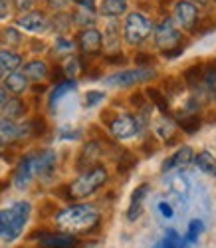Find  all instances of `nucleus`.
I'll list each match as a JSON object with an SVG mask.
<instances>
[{
	"instance_id": "nucleus-1",
	"label": "nucleus",
	"mask_w": 216,
	"mask_h": 248,
	"mask_svg": "<svg viewBox=\"0 0 216 248\" xmlns=\"http://www.w3.org/2000/svg\"><path fill=\"white\" fill-rule=\"evenodd\" d=\"M54 222L62 232L68 234H88L99 224V211L93 204H72L54 215Z\"/></svg>"
},
{
	"instance_id": "nucleus-2",
	"label": "nucleus",
	"mask_w": 216,
	"mask_h": 248,
	"mask_svg": "<svg viewBox=\"0 0 216 248\" xmlns=\"http://www.w3.org/2000/svg\"><path fill=\"white\" fill-rule=\"evenodd\" d=\"M32 206L26 201H18L8 209L0 211V236H4V240L12 242L22 234L24 226L30 218Z\"/></svg>"
},
{
	"instance_id": "nucleus-3",
	"label": "nucleus",
	"mask_w": 216,
	"mask_h": 248,
	"mask_svg": "<svg viewBox=\"0 0 216 248\" xmlns=\"http://www.w3.org/2000/svg\"><path fill=\"white\" fill-rule=\"evenodd\" d=\"M105 183H107V169L103 167V165H95V167L83 171L74 183H70L68 197L74 199V201L88 199L93 193H97Z\"/></svg>"
},
{
	"instance_id": "nucleus-4",
	"label": "nucleus",
	"mask_w": 216,
	"mask_h": 248,
	"mask_svg": "<svg viewBox=\"0 0 216 248\" xmlns=\"http://www.w3.org/2000/svg\"><path fill=\"white\" fill-rule=\"evenodd\" d=\"M153 32V22L139 12H131L123 24V38L129 46H139Z\"/></svg>"
},
{
	"instance_id": "nucleus-5",
	"label": "nucleus",
	"mask_w": 216,
	"mask_h": 248,
	"mask_svg": "<svg viewBox=\"0 0 216 248\" xmlns=\"http://www.w3.org/2000/svg\"><path fill=\"white\" fill-rule=\"evenodd\" d=\"M155 32V44L163 50V52H170L177 48H185L183 46V34L177 28V24L172 22L170 18H165L159 22L157 28H153Z\"/></svg>"
},
{
	"instance_id": "nucleus-6",
	"label": "nucleus",
	"mask_w": 216,
	"mask_h": 248,
	"mask_svg": "<svg viewBox=\"0 0 216 248\" xmlns=\"http://www.w3.org/2000/svg\"><path fill=\"white\" fill-rule=\"evenodd\" d=\"M151 78H155L153 68H133V70H123L117 72L109 78H105V86H113V88H131L143 81H149Z\"/></svg>"
},
{
	"instance_id": "nucleus-7",
	"label": "nucleus",
	"mask_w": 216,
	"mask_h": 248,
	"mask_svg": "<svg viewBox=\"0 0 216 248\" xmlns=\"http://www.w3.org/2000/svg\"><path fill=\"white\" fill-rule=\"evenodd\" d=\"M107 125H109V129H111V135L115 139H119V141L131 139V137L139 135V131H141V121L135 115H131V113L113 115Z\"/></svg>"
},
{
	"instance_id": "nucleus-8",
	"label": "nucleus",
	"mask_w": 216,
	"mask_h": 248,
	"mask_svg": "<svg viewBox=\"0 0 216 248\" xmlns=\"http://www.w3.org/2000/svg\"><path fill=\"white\" fill-rule=\"evenodd\" d=\"M172 16H175L172 22H177V26L186 32H194L199 26V8L190 0H179V2H175Z\"/></svg>"
},
{
	"instance_id": "nucleus-9",
	"label": "nucleus",
	"mask_w": 216,
	"mask_h": 248,
	"mask_svg": "<svg viewBox=\"0 0 216 248\" xmlns=\"http://www.w3.org/2000/svg\"><path fill=\"white\" fill-rule=\"evenodd\" d=\"M30 137L28 123H14L10 119H0V143L2 145H10L20 139Z\"/></svg>"
},
{
	"instance_id": "nucleus-10",
	"label": "nucleus",
	"mask_w": 216,
	"mask_h": 248,
	"mask_svg": "<svg viewBox=\"0 0 216 248\" xmlns=\"http://www.w3.org/2000/svg\"><path fill=\"white\" fill-rule=\"evenodd\" d=\"M32 157V167H34V177H40V179H46L54 173L56 169V153L52 149H46V151H40V153H30Z\"/></svg>"
},
{
	"instance_id": "nucleus-11",
	"label": "nucleus",
	"mask_w": 216,
	"mask_h": 248,
	"mask_svg": "<svg viewBox=\"0 0 216 248\" xmlns=\"http://www.w3.org/2000/svg\"><path fill=\"white\" fill-rule=\"evenodd\" d=\"M77 46L83 54H88V56L99 54L101 48H103V36L97 28H85L77 34Z\"/></svg>"
},
{
	"instance_id": "nucleus-12",
	"label": "nucleus",
	"mask_w": 216,
	"mask_h": 248,
	"mask_svg": "<svg viewBox=\"0 0 216 248\" xmlns=\"http://www.w3.org/2000/svg\"><path fill=\"white\" fill-rule=\"evenodd\" d=\"M77 236L68 232H42L38 246L40 248H77Z\"/></svg>"
},
{
	"instance_id": "nucleus-13",
	"label": "nucleus",
	"mask_w": 216,
	"mask_h": 248,
	"mask_svg": "<svg viewBox=\"0 0 216 248\" xmlns=\"http://www.w3.org/2000/svg\"><path fill=\"white\" fill-rule=\"evenodd\" d=\"M20 28H24L26 32H32V34H42V32H46L50 28V20L42 14V12H26L18 18V22H16Z\"/></svg>"
},
{
	"instance_id": "nucleus-14",
	"label": "nucleus",
	"mask_w": 216,
	"mask_h": 248,
	"mask_svg": "<svg viewBox=\"0 0 216 248\" xmlns=\"http://www.w3.org/2000/svg\"><path fill=\"white\" fill-rule=\"evenodd\" d=\"M192 161H194V149L190 145H183L163 163V173H169L172 169H183L186 165H190Z\"/></svg>"
},
{
	"instance_id": "nucleus-15",
	"label": "nucleus",
	"mask_w": 216,
	"mask_h": 248,
	"mask_svg": "<svg viewBox=\"0 0 216 248\" xmlns=\"http://www.w3.org/2000/svg\"><path fill=\"white\" fill-rule=\"evenodd\" d=\"M34 167H32V157L26 155L22 161L18 163V167L14 171V187L20 189V191H24L28 189V185L34 181Z\"/></svg>"
},
{
	"instance_id": "nucleus-16",
	"label": "nucleus",
	"mask_w": 216,
	"mask_h": 248,
	"mask_svg": "<svg viewBox=\"0 0 216 248\" xmlns=\"http://www.w3.org/2000/svg\"><path fill=\"white\" fill-rule=\"evenodd\" d=\"M99 155H101V147L97 145L95 141L85 143L83 149H81V153H79V157H77V163H76L77 169H79V171H88V169L95 167Z\"/></svg>"
},
{
	"instance_id": "nucleus-17",
	"label": "nucleus",
	"mask_w": 216,
	"mask_h": 248,
	"mask_svg": "<svg viewBox=\"0 0 216 248\" xmlns=\"http://www.w3.org/2000/svg\"><path fill=\"white\" fill-rule=\"evenodd\" d=\"M147 195H149V185H147V183L139 185V187L133 191L131 202H129V209H127V220L133 222V220H137V218L141 217V213H143V202H145Z\"/></svg>"
},
{
	"instance_id": "nucleus-18",
	"label": "nucleus",
	"mask_w": 216,
	"mask_h": 248,
	"mask_svg": "<svg viewBox=\"0 0 216 248\" xmlns=\"http://www.w3.org/2000/svg\"><path fill=\"white\" fill-rule=\"evenodd\" d=\"M24 113H26V103L20 97H6L2 108H0V115H2V119H10V121L24 117Z\"/></svg>"
},
{
	"instance_id": "nucleus-19",
	"label": "nucleus",
	"mask_w": 216,
	"mask_h": 248,
	"mask_svg": "<svg viewBox=\"0 0 216 248\" xmlns=\"http://www.w3.org/2000/svg\"><path fill=\"white\" fill-rule=\"evenodd\" d=\"M26 88H28V79H26V76L22 72H10L4 78V90L10 92V93H14L16 97L20 93H24Z\"/></svg>"
},
{
	"instance_id": "nucleus-20",
	"label": "nucleus",
	"mask_w": 216,
	"mask_h": 248,
	"mask_svg": "<svg viewBox=\"0 0 216 248\" xmlns=\"http://www.w3.org/2000/svg\"><path fill=\"white\" fill-rule=\"evenodd\" d=\"M127 12V0H103L99 4V14L103 18H119Z\"/></svg>"
},
{
	"instance_id": "nucleus-21",
	"label": "nucleus",
	"mask_w": 216,
	"mask_h": 248,
	"mask_svg": "<svg viewBox=\"0 0 216 248\" xmlns=\"http://www.w3.org/2000/svg\"><path fill=\"white\" fill-rule=\"evenodd\" d=\"M194 165L199 167V171L216 177V157L208 151H201V153H194Z\"/></svg>"
},
{
	"instance_id": "nucleus-22",
	"label": "nucleus",
	"mask_w": 216,
	"mask_h": 248,
	"mask_svg": "<svg viewBox=\"0 0 216 248\" xmlns=\"http://www.w3.org/2000/svg\"><path fill=\"white\" fill-rule=\"evenodd\" d=\"M22 74L26 76L28 81H40V79H44L48 76V66L44 64V62H40V60H32L24 66Z\"/></svg>"
},
{
	"instance_id": "nucleus-23",
	"label": "nucleus",
	"mask_w": 216,
	"mask_h": 248,
	"mask_svg": "<svg viewBox=\"0 0 216 248\" xmlns=\"http://www.w3.org/2000/svg\"><path fill=\"white\" fill-rule=\"evenodd\" d=\"M72 90H76V81L74 79H63V81H60V84H56V88L50 92V108L56 109L58 101L62 97H66Z\"/></svg>"
},
{
	"instance_id": "nucleus-24",
	"label": "nucleus",
	"mask_w": 216,
	"mask_h": 248,
	"mask_svg": "<svg viewBox=\"0 0 216 248\" xmlns=\"http://www.w3.org/2000/svg\"><path fill=\"white\" fill-rule=\"evenodd\" d=\"M169 191L175 195L177 199H186L188 193H190V185H188L186 177H183V175L170 177V179H169Z\"/></svg>"
},
{
	"instance_id": "nucleus-25",
	"label": "nucleus",
	"mask_w": 216,
	"mask_h": 248,
	"mask_svg": "<svg viewBox=\"0 0 216 248\" xmlns=\"http://www.w3.org/2000/svg\"><path fill=\"white\" fill-rule=\"evenodd\" d=\"M0 66L4 72H16L22 66V56L12 50H0Z\"/></svg>"
},
{
	"instance_id": "nucleus-26",
	"label": "nucleus",
	"mask_w": 216,
	"mask_h": 248,
	"mask_svg": "<svg viewBox=\"0 0 216 248\" xmlns=\"http://www.w3.org/2000/svg\"><path fill=\"white\" fill-rule=\"evenodd\" d=\"M145 97H149L151 101H153V106L163 113V115H169V101H167V95L157 90V88H149L145 92Z\"/></svg>"
},
{
	"instance_id": "nucleus-27",
	"label": "nucleus",
	"mask_w": 216,
	"mask_h": 248,
	"mask_svg": "<svg viewBox=\"0 0 216 248\" xmlns=\"http://www.w3.org/2000/svg\"><path fill=\"white\" fill-rule=\"evenodd\" d=\"M72 22L77 26V28H93V24H95V12H90V10H83V8H79L77 12H74V16H72Z\"/></svg>"
},
{
	"instance_id": "nucleus-28",
	"label": "nucleus",
	"mask_w": 216,
	"mask_h": 248,
	"mask_svg": "<svg viewBox=\"0 0 216 248\" xmlns=\"http://www.w3.org/2000/svg\"><path fill=\"white\" fill-rule=\"evenodd\" d=\"M201 123H202V119L199 115H183L179 119V125L185 133H197L201 129Z\"/></svg>"
},
{
	"instance_id": "nucleus-29",
	"label": "nucleus",
	"mask_w": 216,
	"mask_h": 248,
	"mask_svg": "<svg viewBox=\"0 0 216 248\" xmlns=\"http://www.w3.org/2000/svg\"><path fill=\"white\" fill-rule=\"evenodd\" d=\"M159 242H161V248H185V240L179 236L177 231H167L165 238Z\"/></svg>"
},
{
	"instance_id": "nucleus-30",
	"label": "nucleus",
	"mask_w": 216,
	"mask_h": 248,
	"mask_svg": "<svg viewBox=\"0 0 216 248\" xmlns=\"http://www.w3.org/2000/svg\"><path fill=\"white\" fill-rule=\"evenodd\" d=\"M165 95H181L185 92V81L183 78H167L165 79Z\"/></svg>"
},
{
	"instance_id": "nucleus-31",
	"label": "nucleus",
	"mask_w": 216,
	"mask_h": 248,
	"mask_svg": "<svg viewBox=\"0 0 216 248\" xmlns=\"http://www.w3.org/2000/svg\"><path fill=\"white\" fill-rule=\"evenodd\" d=\"M70 24H72V16H68L66 12H56V16L50 20V28L54 26L60 32H66L70 28Z\"/></svg>"
},
{
	"instance_id": "nucleus-32",
	"label": "nucleus",
	"mask_w": 216,
	"mask_h": 248,
	"mask_svg": "<svg viewBox=\"0 0 216 248\" xmlns=\"http://www.w3.org/2000/svg\"><path fill=\"white\" fill-rule=\"evenodd\" d=\"M2 38H4V42H6L8 46H12V48L20 46V42H22V36H20L18 28H12V26L2 30Z\"/></svg>"
},
{
	"instance_id": "nucleus-33",
	"label": "nucleus",
	"mask_w": 216,
	"mask_h": 248,
	"mask_svg": "<svg viewBox=\"0 0 216 248\" xmlns=\"http://www.w3.org/2000/svg\"><path fill=\"white\" fill-rule=\"evenodd\" d=\"M202 229H204L202 220H201V218H192V220L188 222V231H186V240H188V242H194V240L199 238V234L202 232Z\"/></svg>"
},
{
	"instance_id": "nucleus-34",
	"label": "nucleus",
	"mask_w": 216,
	"mask_h": 248,
	"mask_svg": "<svg viewBox=\"0 0 216 248\" xmlns=\"http://www.w3.org/2000/svg\"><path fill=\"white\" fill-rule=\"evenodd\" d=\"M62 68H63V74H66L68 78H76L81 72V62H79V58H68L66 64H63Z\"/></svg>"
},
{
	"instance_id": "nucleus-35",
	"label": "nucleus",
	"mask_w": 216,
	"mask_h": 248,
	"mask_svg": "<svg viewBox=\"0 0 216 248\" xmlns=\"http://www.w3.org/2000/svg\"><path fill=\"white\" fill-rule=\"evenodd\" d=\"M28 129H30V137H40L46 131V121L42 117H36V119L28 121Z\"/></svg>"
},
{
	"instance_id": "nucleus-36",
	"label": "nucleus",
	"mask_w": 216,
	"mask_h": 248,
	"mask_svg": "<svg viewBox=\"0 0 216 248\" xmlns=\"http://www.w3.org/2000/svg\"><path fill=\"white\" fill-rule=\"evenodd\" d=\"M172 131H175V123H172L170 119H161L159 123H157V133L161 135V137H170L172 135Z\"/></svg>"
},
{
	"instance_id": "nucleus-37",
	"label": "nucleus",
	"mask_w": 216,
	"mask_h": 248,
	"mask_svg": "<svg viewBox=\"0 0 216 248\" xmlns=\"http://www.w3.org/2000/svg\"><path fill=\"white\" fill-rule=\"evenodd\" d=\"M135 163H137V161L131 157V153H123V155L119 157V161H117V169H119V173H127Z\"/></svg>"
},
{
	"instance_id": "nucleus-38",
	"label": "nucleus",
	"mask_w": 216,
	"mask_h": 248,
	"mask_svg": "<svg viewBox=\"0 0 216 248\" xmlns=\"http://www.w3.org/2000/svg\"><path fill=\"white\" fill-rule=\"evenodd\" d=\"M105 99V93L103 92H88L85 93V108H95L99 101H103Z\"/></svg>"
},
{
	"instance_id": "nucleus-39",
	"label": "nucleus",
	"mask_w": 216,
	"mask_h": 248,
	"mask_svg": "<svg viewBox=\"0 0 216 248\" xmlns=\"http://www.w3.org/2000/svg\"><path fill=\"white\" fill-rule=\"evenodd\" d=\"M135 62H137L139 68H151V66L155 64V58L151 56V54H137L135 56Z\"/></svg>"
},
{
	"instance_id": "nucleus-40",
	"label": "nucleus",
	"mask_w": 216,
	"mask_h": 248,
	"mask_svg": "<svg viewBox=\"0 0 216 248\" xmlns=\"http://www.w3.org/2000/svg\"><path fill=\"white\" fill-rule=\"evenodd\" d=\"M74 50V44L70 42V40H66L63 36H60L58 40H56V52H72Z\"/></svg>"
},
{
	"instance_id": "nucleus-41",
	"label": "nucleus",
	"mask_w": 216,
	"mask_h": 248,
	"mask_svg": "<svg viewBox=\"0 0 216 248\" xmlns=\"http://www.w3.org/2000/svg\"><path fill=\"white\" fill-rule=\"evenodd\" d=\"M12 2H14V6H16L20 12H28V10L34 6L36 0H12Z\"/></svg>"
},
{
	"instance_id": "nucleus-42",
	"label": "nucleus",
	"mask_w": 216,
	"mask_h": 248,
	"mask_svg": "<svg viewBox=\"0 0 216 248\" xmlns=\"http://www.w3.org/2000/svg\"><path fill=\"white\" fill-rule=\"evenodd\" d=\"M10 6H12V0H0V20L8 18V14H10Z\"/></svg>"
},
{
	"instance_id": "nucleus-43",
	"label": "nucleus",
	"mask_w": 216,
	"mask_h": 248,
	"mask_svg": "<svg viewBox=\"0 0 216 248\" xmlns=\"http://www.w3.org/2000/svg\"><path fill=\"white\" fill-rule=\"evenodd\" d=\"M157 209H159V213H161L165 218H172V209H170V204H169V202L161 201V202L157 204Z\"/></svg>"
},
{
	"instance_id": "nucleus-44",
	"label": "nucleus",
	"mask_w": 216,
	"mask_h": 248,
	"mask_svg": "<svg viewBox=\"0 0 216 248\" xmlns=\"http://www.w3.org/2000/svg\"><path fill=\"white\" fill-rule=\"evenodd\" d=\"M50 78H52L54 81H58V84H60V81H63V78H66V74H63V68H62V66H56V68L52 70Z\"/></svg>"
},
{
	"instance_id": "nucleus-45",
	"label": "nucleus",
	"mask_w": 216,
	"mask_h": 248,
	"mask_svg": "<svg viewBox=\"0 0 216 248\" xmlns=\"http://www.w3.org/2000/svg\"><path fill=\"white\" fill-rule=\"evenodd\" d=\"M131 103H133V106H137L139 109L147 108V106H145V93H133V95H131Z\"/></svg>"
},
{
	"instance_id": "nucleus-46",
	"label": "nucleus",
	"mask_w": 216,
	"mask_h": 248,
	"mask_svg": "<svg viewBox=\"0 0 216 248\" xmlns=\"http://www.w3.org/2000/svg\"><path fill=\"white\" fill-rule=\"evenodd\" d=\"M46 2H48L52 8H56V10H62V8H66V6L70 4V0H46Z\"/></svg>"
},
{
	"instance_id": "nucleus-47",
	"label": "nucleus",
	"mask_w": 216,
	"mask_h": 248,
	"mask_svg": "<svg viewBox=\"0 0 216 248\" xmlns=\"http://www.w3.org/2000/svg\"><path fill=\"white\" fill-rule=\"evenodd\" d=\"M183 50H185V48H177V50H170V52H163V56H165L167 60H172V58H179V56L183 54Z\"/></svg>"
},
{
	"instance_id": "nucleus-48",
	"label": "nucleus",
	"mask_w": 216,
	"mask_h": 248,
	"mask_svg": "<svg viewBox=\"0 0 216 248\" xmlns=\"http://www.w3.org/2000/svg\"><path fill=\"white\" fill-rule=\"evenodd\" d=\"M4 101H6V90H4L2 86H0V106H2Z\"/></svg>"
},
{
	"instance_id": "nucleus-49",
	"label": "nucleus",
	"mask_w": 216,
	"mask_h": 248,
	"mask_svg": "<svg viewBox=\"0 0 216 248\" xmlns=\"http://www.w3.org/2000/svg\"><path fill=\"white\" fill-rule=\"evenodd\" d=\"M2 78H6V72L2 70V66H0V79H2Z\"/></svg>"
},
{
	"instance_id": "nucleus-50",
	"label": "nucleus",
	"mask_w": 216,
	"mask_h": 248,
	"mask_svg": "<svg viewBox=\"0 0 216 248\" xmlns=\"http://www.w3.org/2000/svg\"><path fill=\"white\" fill-rule=\"evenodd\" d=\"M190 2H199V4H206L208 0H190Z\"/></svg>"
},
{
	"instance_id": "nucleus-51",
	"label": "nucleus",
	"mask_w": 216,
	"mask_h": 248,
	"mask_svg": "<svg viewBox=\"0 0 216 248\" xmlns=\"http://www.w3.org/2000/svg\"><path fill=\"white\" fill-rule=\"evenodd\" d=\"M2 149H4V145H2V143H0V153H2Z\"/></svg>"
},
{
	"instance_id": "nucleus-52",
	"label": "nucleus",
	"mask_w": 216,
	"mask_h": 248,
	"mask_svg": "<svg viewBox=\"0 0 216 248\" xmlns=\"http://www.w3.org/2000/svg\"><path fill=\"white\" fill-rule=\"evenodd\" d=\"M214 2H216V0H214Z\"/></svg>"
}]
</instances>
